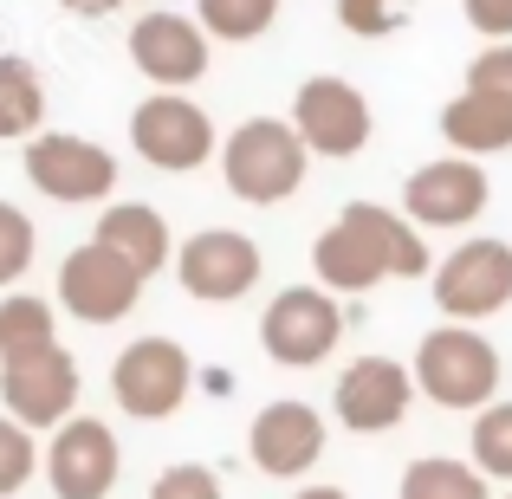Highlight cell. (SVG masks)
<instances>
[{
	"instance_id": "cell-33",
	"label": "cell",
	"mask_w": 512,
	"mask_h": 499,
	"mask_svg": "<svg viewBox=\"0 0 512 499\" xmlns=\"http://www.w3.org/2000/svg\"><path fill=\"white\" fill-rule=\"evenodd\" d=\"M506 499H512V493H506Z\"/></svg>"
},
{
	"instance_id": "cell-4",
	"label": "cell",
	"mask_w": 512,
	"mask_h": 499,
	"mask_svg": "<svg viewBox=\"0 0 512 499\" xmlns=\"http://www.w3.org/2000/svg\"><path fill=\"white\" fill-rule=\"evenodd\" d=\"M188 383H195V363H188V350L175 337H137L111 363V396L137 422H169L188 402Z\"/></svg>"
},
{
	"instance_id": "cell-17",
	"label": "cell",
	"mask_w": 512,
	"mask_h": 499,
	"mask_svg": "<svg viewBox=\"0 0 512 499\" xmlns=\"http://www.w3.org/2000/svg\"><path fill=\"white\" fill-rule=\"evenodd\" d=\"M130 59H137V72L150 85L182 91L195 78H208V33L195 20H182V13H150V20L130 26Z\"/></svg>"
},
{
	"instance_id": "cell-21",
	"label": "cell",
	"mask_w": 512,
	"mask_h": 499,
	"mask_svg": "<svg viewBox=\"0 0 512 499\" xmlns=\"http://www.w3.org/2000/svg\"><path fill=\"white\" fill-rule=\"evenodd\" d=\"M52 344H59V337H52V305L46 299H33V292L0 299V370L39 357V350H52Z\"/></svg>"
},
{
	"instance_id": "cell-7",
	"label": "cell",
	"mask_w": 512,
	"mask_h": 499,
	"mask_svg": "<svg viewBox=\"0 0 512 499\" xmlns=\"http://www.w3.org/2000/svg\"><path fill=\"white\" fill-rule=\"evenodd\" d=\"M130 143L150 169H169V175H188L214 156V124L201 104H188L182 91H156V98L137 104L130 117Z\"/></svg>"
},
{
	"instance_id": "cell-30",
	"label": "cell",
	"mask_w": 512,
	"mask_h": 499,
	"mask_svg": "<svg viewBox=\"0 0 512 499\" xmlns=\"http://www.w3.org/2000/svg\"><path fill=\"white\" fill-rule=\"evenodd\" d=\"M467 26H480L493 46H512V0H467Z\"/></svg>"
},
{
	"instance_id": "cell-31",
	"label": "cell",
	"mask_w": 512,
	"mask_h": 499,
	"mask_svg": "<svg viewBox=\"0 0 512 499\" xmlns=\"http://www.w3.org/2000/svg\"><path fill=\"white\" fill-rule=\"evenodd\" d=\"M65 7H72V13H98V20H104V13H111L117 0H65Z\"/></svg>"
},
{
	"instance_id": "cell-24",
	"label": "cell",
	"mask_w": 512,
	"mask_h": 499,
	"mask_svg": "<svg viewBox=\"0 0 512 499\" xmlns=\"http://www.w3.org/2000/svg\"><path fill=\"white\" fill-rule=\"evenodd\" d=\"M474 467L487 480H512V402H493L474 422Z\"/></svg>"
},
{
	"instance_id": "cell-8",
	"label": "cell",
	"mask_w": 512,
	"mask_h": 499,
	"mask_svg": "<svg viewBox=\"0 0 512 499\" xmlns=\"http://www.w3.org/2000/svg\"><path fill=\"white\" fill-rule=\"evenodd\" d=\"M435 305L461 325L493 318L512 305V247L506 240H467L435 266Z\"/></svg>"
},
{
	"instance_id": "cell-18",
	"label": "cell",
	"mask_w": 512,
	"mask_h": 499,
	"mask_svg": "<svg viewBox=\"0 0 512 499\" xmlns=\"http://www.w3.org/2000/svg\"><path fill=\"white\" fill-rule=\"evenodd\" d=\"M91 240L111 247L117 260H130L143 279L169 266V221L156 208H143V201H117V208H104V221H98V234H91Z\"/></svg>"
},
{
	"instance_id": "cell-5",
	"label": "cell",
	"mask_w": 512,
	"mask_h": 499,
	"mask_svg": "<svg viewBox=\"0 0 512 499\" xmlns=\"http://www.w3.org/2000/svg\"><path fill=\"white\" fill-rule=\"evenodd\" d=\"M338 337H344V312H338V299H331L325 286L279 292V299L266 305V318H260L266 357L286 363V370H312V363H325L331 350H338Z\"/></svg>"
},
{
	"instance_id": "cell-11",
	"label": "cell",
	"mask_w": 512,
	"mask_h": 499,
	"mask_svg": "<svg viewBox=\"0 0 512 499\" xmlns=\"http://www.w3.org/2000/svg\"><path fill=\"white\" fill-rule=\"evenodd\" d=\"M175 273H182L188 299L234 305V299H247L253 279H260V247H253L247 234H234V227H201V234L175 253Z\"/></svg>"
},
{
	"instance_id": "cell-16",
	"label": "cell",
	"mask_w": 512,
	"mask_h": 499,
	"mask_svg": "<svg viewBox=\"0 0 512 499\" xmlns=\"http://www.w3.org/2000/svg\"><path fill=\"white\" fill-rule=\"evenodd\" d=\"M415 402V376L402 370L396 357H357L338 376V422L350 435H383L409 415Z\"/></svg>"
},
{
	"instance_id": "cell-2",
	"label": "cell",
	"mask_w": 512,
	"mask_h": 499,
	"mask_svg": "<svg viewBox=\"0 0 512 499\" xmlns=\"http://www.w3.org/2000/svg\"><path fill=\"white\" fill-rule=\"evenodd\" d=\"M305 143L292 124H279V117H253V124H240L234 137H227L221 150V175L227 188H234L240 201H253V208H273V201L299 195L305 182Z\"/></svg>"
},
{
	"instance_id": "cell-19",
	"label": "cell",
	"mask_w": 512,
	"mask_h": 499,
	"mask_svg": "<svg viewBox=\"0 0 512 499\" xmlns=\"http://www.w3.org/2000/svg\"><path fill=\"white\" fill-rule=\"evenodd\" d=\"M441 137L454 143V156H493L512 143V104L487 98V91H461L441 111Z\"/></svg>"
},
{
	"instance_id": "cell-1",
	"label": "cell",
	"mask_w": 512,
	"mask_h": 499,
	"mask_svg": "<svg viewBox=\"0 0 512 499\" xmlns=\"http://www.w3.org/2000/svg\"><path fill=\"white\" fill-rule=\"evenodd\" d=\"M312 266L325 279V292H370L376 279H422L428 247L415 234V221H402L396 208L376 201H350L338 221L318 234Z\"/></svg>"
},
{
	"instance_id": "cell-10",
	"label": "cell",
	"mask_w": 512,
	"mask_h": 499,
	"mask_svg": "<svg viewBox=\"0 0 512 499\" xmlns=\"http://www.w3.org/2000/svg\"><path fill=\"white\" fill-rule=\"evenodd\" d=\"M292 130L312 156H357L370 143V104L357 85L344 78H305L299 98H292Z\"/></svg>"
},
{
	"instance_id": "cell-3",
	"label": "cell",
	"mask_w": 512,
	"mask_h": 499,
	"mask_svg": "<svg viewBox=\"0 0 512 499\" xmlns=\"http://www.w3.org/2000/svg\"><path fill=\"white\" fill-rule=\"evenodd\" d=\"M415 389L441 409H493V389H500V350L480 331L448 325L428 331L415 344Z\"/></svg>"
},
{
	"instance_id": "cell-13",
	"label": "cell",
	"mask_w": 512,
	"mask_h": 499,
	"mask_svg": "<svg viewBox=\"0 0 512 499\" xmlns=\"http://www.w3.org/2000/svg\"><path fill=\"white\" fill-rule=\"evenodd\" d=\"M117 435L91 415H72V422L52 435V454H46V474H52V493L59 499H111L117 487Z\"/></svg>"
},
{
	"instance_id": "cell-27",
	"label": "cell",
	"mask_w": 512,
	"mask_h": 499,
	"mask_svg": "<svg viewBox=\"0 0 512 499\" xmlns=\"http://www.w3.org/2000/svg\"><path fill=\"white\" fill-rule=\"evenodd\" d=\"M26 266H33V221L13 201H0V286H13Z\"/></svg>"
},
{
	"instance_id": "cell-32",
	"label": "cell",
	"mask_w": 512,
	"mask_h": 499,
	"mask_svg": "<svg viewBox=\"0 0 512 499\" xmlns=\"http://www.w3.org/2000/svg\"><path fill=\"white\" fill-rule=\"evenodd\" d=\"M292 499H350V493H338V487H305V493H292Z\"/></svg>"
},
{
	"instance_id": "cell-12",
	"label": "cell",
	"mask_w": 512,
	"mask_h": 499,
	"mask_svg": "<svg viewBox=\"0 0 512 499\" xmlns=\"http://www.w3.org/2000/svg\"><path fill=\"white\" fill-rule=\"evenodd\" d=\"M0 396H7V415L20 428H65L78 409V363L65 344L39 350L26 363H7L0 370Z\"/></svg>"
},
{
	"instance_id": "cell-14",
	"label": "cell",
	"mask_w": 512,
	"mask_h": 499,
	"mask_svg": "<svg viewBox=\"0 0 512 499\" xmlns=\"http://www.w3.org/2000/svg\"><path fill=\"white\" fill-rule=\"evenodd\" d=\"M402 208L422 227H467L487 214V169L474 156H441V163H422L402 188Z\"/></svg>"
},
{
	"instance_id": "cell-20",
	"label": "cell",
	"mask_w": 512,
	"mask_h": 499,
	"mask_svg": "<svg viewBox=\"0 0 512 499\" xmlns=\"http://www.w3.org/2000/svg\"><path fill=\"white\" fill-rule=\"evenodd\" d=\"M39 117H46V85L26 59L0 52V143L7 137H39Z\"/></svg>"
},
{
	"instance_id": "cell-9",
	"label": "cell",
	"mask_w": 512,
	"mask_h": 499,
	"mask_svg": "<svg viewBox=\"0 0 512 499\" xmlns=\"http://www.w3.org/2000/svg\"><path fill=\"white\" fill-rule=\"evenodd\" d=\"M26 175L39 195L52 201H104L117 188V156L91 137H65V130H39L26 143Z\"/></svg>"
},
{
	"instance_id": "cell-22",
	"label": "cell",
	"mask_w": 512,
	"mask_h": 499,
	"mask_svg": "<svg viewBox=\"0 0 512 499\" xmlns=\"http://www.w3.org/2000/svg\"><path fill=\"white\" fill-rule=\"evenodd\" d=\"M402 499H493L487 474L467 461H448V454H428V461L402 467Z\"/></svg>"
},
{
	"instance_id": "cell-15",
	"label": "cell",
	"mask_w": 512,
	"mask_h": 499,
	"mask_svg": "<svg viewBox=\"0 0 512 499\" xmlns=\"http://www.w3.org/2000/svg\"><path fill=\"white\" fill-rule=\"evenodd\" d=\"M247 454H253V467L273 474V480L312 474V461L325 454V415L305 409V402H266L247 428Z\"/></svg>"
},
{
	"instance_id": "cell-23",
	"label": "cell",
	"mask_w": 512,
	"mask_h": 499,
	"mask_svg": "<svg viewBox=\"0 0 512 499\" xmlns=\"http://www.w3.org/2000/svg\"><path fill=\"white\" fill-rule=\"evenodd\" d=\"M214 39H260L279 20V0H195Z\"/></svg>"
},
{
	"instance_id": "cell-25",
	"label": "cell",
	"mask_w": 512,
	"mask_h": 499,
	"mask_svg": "<svg viewBox=\"0 0 512 499\" xmlns=\"http://www.w3.org/2000/svg\"><path fill=\"white\" fill-rule=\"evenodd\" d=\"M39 467V448H33V428H20L13 415H0V499H13L33 480Z\"/></svg>"
},
{
	"instance_id": "cell-28",
	"label": "cell",
	"mask_w": 512,
	"mask_h": 499,
	"mask_svg": "<svg viewBox=\"0 0 512 499\" xmlns=\"http://www.w3.org/2000/svg\"><path fill=\"white\" fill-rule=\"evenodd\" d=\"M150 499H221V480H214L208 467L182 461V467H163V474H156Z\"/></svg>"
},
{
	"instance_id": "cell-6",
	"label": "cell",
	"mask_w": 512,
	"mask_h": 499,
	"mask_svg": "<svg viewBox=\"0 0 512 499\" xmlns=\"http://www.w3.org/2000/svg\"><path fill=\"white\" fill-rule=\"evenodd\" d=\"M143 299V273L130 260H117L111 247H98V240H85V247L65 253L59 266V305L72 318H85V325H117V318H130Z\"/></svg>"
},
{
	"instance_id": "cell-29",
	"label": "cell",
	"mask_w": 512,
	"mask_h": 499,
	"mask_svg": "<svg viewBox=\"0 0 512 499\" xmlns=\"http://www.w3.org/2000/svg\"><path fill=\"white\" fill-rule=\"evenodd\" d=\"M467 91H487V98L512 104V46H487L467 65Z\"/></svg>"
},
{
	"instance_id": "cell-26",
	"label": "cell",
	"mask_w": 512,
	"mask_h": 499,
	"mask_svg": "<svg viewBox=\"0 0 512 499\" xmlns=\"http://www.w3.org/2000/svg\"><path fill=\"white\" fill-rule=\"evenodd\" d=\"M409 13H415V0H338V20L350 26V33H363V39L396 33Z\"/></svg>"
}]
</instances>
